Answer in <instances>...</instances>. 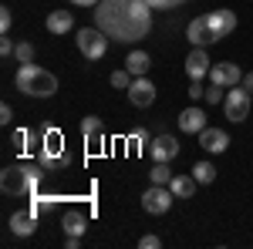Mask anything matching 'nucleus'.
Returning a JSON list of instances; mask_svg holds the SVG:
<instances>
[{
	"instance_id": "f257e3e1",
	"label": "nucleus",
	"mask_w": 253,
	"mask_h": 249,
	"mask_svg": "<svg viewBox=\"0 0 253 249\" xmlns=\"http://www.w3.org/2000/svg\"><path fill=\"white\" fill-rule=\"evenodd\" d=\"M95 27L112 40H142L152 27V7L145 0H101L95 7Z\"/></svg>"
},
{
	"instance_id": "f03ea898",
	"label": "nucleus",
	"mask_w": 253,
	"mask_h": 249,
	"mask_svg": "<svg viewBox=\"0 0 253 249\" xmlns=\"http://www.w3.org/2000/svg\"><path fill=\"white\" fill-rule=\"evenodd\" d=\"M17 88L31 98H51L58 91V77L51 74V71H44V68H38V64H20Z\"/></svg>"
},
{
	"instance_id": "7ed1b4c3",
	"label": "nucleus",
	"mask_w": 253,
	"mask_h": 249,
	"mask_svg": "<svg viewBox=\"0 0 253 249\" xmlns=\"http://www.w3.org/2000/svg\"><path fill=\"white\" fill-rule=\"evenodd\" d=\"M41 182V172L34 165H7L0 172V189L7 195H34Z\"/></svg>"
},
{
	"instance_id": "20e7f679",
	"label": "nucleus",
	"mask_w": 253,
	"mask_h": 249,
	"mask_svg": "<svg viewBox=\"0 0 253 249\" xmlns=\"http://www.w3.org/2000/svg\"><path fill=\"white\" fill-rule=\"evenodd\" d=\"M250 101H253V95L243 84H236V88H230L226 98H223V111H226V118H230L233 125H240V121H247V115H250Z\"/></svg>"
},
{
	"instance_id": "39448f33",
	"label": "nucleus",
	"mask_w": 253,
	"mask_h": 249,
	"mask_svg": "<svg viewBox=\"0 0 253 249\" xmlns=\"http://www.w3.org/2000/svg\"><path fill=\"white\" fill-rule=\"evenodd\" d=\"M78 51L88 61L105 58V51H108V34H105L101 27H81L78 31Z\"/></svg>"
},
{
	"instance_id": "423d86ee",
	"label": "nucleus",
	"mask_w": 253,
	"mask_h": 249,
	"mask_svg": "<svg viewBox=\"0 0 253 249\" xmlns=\"http://www.w3.org/2000/svg\"><path fill=\"white\" fill-rule=\"evenodd\" d=\"M172 189L169 185H152V189L142 195V209L149 212V215H162V212H169V206H172Z\"/></svg>"
},
{
	"instance_id": "0eeeda50",
	"label": "nucleus",
	"mask_w": 253,
	"mask_h": 249,
	"mask_svg": "<svg viewBox=\"0 0 253 249\" xmlns=\"http://www.w3.org/2000/svg\"><path fill=\"white\" fill-rule=\"evenodd\" d=\"M243 81V71H240V64L233 61H219L210 68V84H223V88H236Z\"/></svg>"
},
{
	"instance_id": "6e6552de",
	"label": "nucleus",
	"mask_w": 253,
	"mask_h": 249,
	"mask_svg": "<svg viewBox=\"0 0 253 249\" xmlns=\"http://www.w3.org/2000/svg\"><path fill=\"white\" fill-rule=\"evenodd\" d=\"M61 155H64V138H61V132L41 128V158H44L47 165H54Z\"/></svg>"
},
{
	"instance_id": "1a4fd4ad",
	"label": "nucleus",
	"mask_w": 253,
	"mask_h": 249,
	"mask_svg": "<svg viewBox=\"0 0 253 249\" xmlns=\"http://www.w3.org/2000/svg\"><path fill=\"white\" fill-rule=\"evenodd\" d=\"M149 155H152V162H172L179 155V138L175 135H156L149 142Z\"/></svg>"
},
{
	"instance_id": "9d476101",
	"label": "nucleus",
	"mask_w": 253,
	"mask_h": 249,
	"mask_svg": "<svg viewBox=\"0 0 253 249\" xmlns=\"http://www.w3.org/2000/svg\"><path fill=\"white\" fill-rule=\"evenodd\" d=\"M186 40H189L193 47H210V44H216V34H213V27H210V20L193 17L189 27H186Z\"/></svg>"
},
{
	"instance_id": "9b49d317",
	"label": "nucleus",
	"mask_w": 253,
	"mask_h": 249,
	"mask_svg": "<svg viewBox=\"0 0 253 249\" xmlns=\"http://www.w3.org/2000/svg\"><path fill=\"white\" fill-rule=\"evenodd\" d=\"M206 20H210V27H213V34H216V40H223V37H230L236 31V14L233 10H210L206 14Z\"/></svg>"
},
{
	"instance_id": "f8f14e48",
	"label": "nucleus",
	"mask_w": 253,
	"mask_h": 249,
	"mask_svg": "<svg viewBox=\"0 0 253 249\" xmlns=\"http://www.w3.org/2000/svg\"><path fill=\"white\" fill-rule=\"evenodd\" d=\"M128 101H132L135 108H149V105L156 101V84H152L149 77H135V81L128 84Z\"/></svg>"
},
{
	"instance_id": "ddd939ff",
	"label": "nucleus",
	"mask_w": 253,
	"mask_h": 249,
	"mask_svg": "<svg viewBox=\"0 0 253 249\" xmlns=\"http://www.w3.org/2000/svg\"><path fill=\"white\" fill-rule=\"evenodd\" d=\"M199 148H206L210 155H219V152H226L230 148V135L223 132V128H203L199 132Z\"/></svg>"
},
{
	"instance_id": "4468645a",
	"label": "nucleus",
	"mask_w": 253,
	"mask_h": 249,
	"mask_svg": "<svg viewBox=\"0 0 253 249\" xmlns=\"http://www.w3.org/2000/svg\"><path fill=\"white\" fill-rule=\"evenodd\" d=\"M210 125V118H206V111L199 108V105H189V108H182V115H179V128L186 135H199L203 128Z\"/></svg>"
},
{
	"instance_id": "2eb2a0df",
	"label": "nucleus",
	"mask_w": 253,
	"mask_h": 249,
	"mask_svg": "<svg viewBox=\"0 0 253 249\" xmlns=\"http://www.w3.org/2000/svg\"><path fill=\"white\" fill-rule=\"evenodd\" d=\"M210 54H206V47H193L189 51V58H186V74L193 77V81H203V77L210 74Z\"/></svg>"
},
{
	"instance_id": "dca6fc26",
	"label": "nucleus",
	"mask_w": 253,
	"mask_h": 249,
	"mask_svg": "<svg viewBox=\"0 0 253 249\" xmlns=\"http://www.w3.org/2000/svg\"><path fill=\"white\" fill-rule=\"evenodd\" d=\"M81 135H84V142H88L91 148H98V145H105V132H101V118H95V115L81 118Z\"/></svg>"
},
{
	"instance_id": "f3484780",
	"label": "nucleus",
	"mask_w": 253,
	"mask_h": 249,
	"mask_svg": "<svg viewBox=\"0 0 253 249\" xmlns=\"http://www.w3.org/2000/svg\"><path fill=\"white\" fill-rule=\"evenodd\" d=\"M38 229V215L34 212H14L10 215V232L14 236H34Z\"/></svg>"
},
{
	"instance_id": "a211bd4d",
	"label": "nucleus",
	"mask_w": 253,
	"mask_h": 249,
	"mask_svg": "<svg viewBox=\"0 0 253 249\" xmlns=\"http://www.w3.org/2000/svg\"><path fill=\"white\" fill-rule=\"evenodd\" d=\"M71 27H75L71 10H51V14H47V31H51V34H68Z\"/></svg>"
},
{
	"instance_id": "6ab92c4d",
	"label": "nucleus",
	"mask_w": 253,
	"mask_h": 249,
	"mask_svg": "<svg viewBox=\"0 0 253 249\" xmlns=\"http://www.w3.org/2000/svg\"><path fill=\"white\" fill-rule=\"evenodd\" d=\"M196 185H199V182H196L193 175H172V178H169V189H172L175 199H193Z\"/></svg>"
},
{
	"instance_id": "aec40b11",
	"label": "nucleus",
	"mask_w": 253,
	"mask_h": 249,
	"mask_svg": "<svg viewBox=\"0 0 253 249\" xmlns=\"http://www.w3.org/2000/svg\"><path fill=\"white\" fill-rule=\"evenodd\" d=\"M125 68L132 71V77H145L149 68H152V58H149L145 51H132V54L125 58Z\"/></svg>"
},
{
	"instance_id": "412c9836",
	"label": "nucleus",
	"mask_w": 253,
	"mask_h": 249,
	"mask_svg": "<svg viewBox=\"0 0 253 249\" xmlns=\"http://www.w3.org/2000/svg\"><path fill=\"white\" fill-rule=\"evenodd\" d=\"M84 229H88V219H84L81 212H68V215H64V232H68V236H81Z\"/></svg>"
},
{
	"instance_id": "4be33fe9",
	"label": "nucleus",
	"mask_w": 253,
	"mask_h": 249,
	"mask_svg": "<svg viewBox=\"0 0 253 249\" xmlns=\"http://www.w3.org/2000/svg\"><path fill=\"white\" fill-rule=\"evenodd\" d=\"M193 178L199 182V185H213L216 182V169L210 165V162H196L193 165Z\"/></svg>"
},
{
	"instance_id": "5701e85b",
	"label": "nucleus",
	"mask_w": 253,
	"mask_h": 249,
	"mask_svg": "<svg viewBox=\"0 0 253 249\" xmlns=\"http://www.w3.org/2000/svg\"><path fill=\"white\" fill-rule=\"evenodd\" d=\"M149 178H152V185H169V178H172L169 162H156V165H152V172H149Z\"/></svg>"
},
{
	"instance_id": "b1692460",
	"label": "nucleus",
	"mask_w": 253,
	"mask_h": 249,
	"mask_svg": "<svg viewBox=\"0 0 253 249\" xmlns=\"http://www.w3.org/2000/svg\"><path fill=\"white\" fill-rule=\"evenodd\" d=\"M135 77H132V71L128 68H122V71H115L112 74V88H122V91H128V84H132Z\"/></svg>"
},
{
	"instance_id": "393cba45",
	"label": "nucleus",
	"mask_w": 253,
	"mask_h": 249,
	"mask_svg": "<svg viewBox=\"0 0 253 249\" xmlns=\"http://www.w3.org/2000/svg\"><path fill=\"white\" fill-rule=\"evenodd\" d=\"M14 58H17L20 64H31V61H34V44L20 40V44H17V51H14Z\"/></svg>"
},
{
	"instance_id": "a878e982",
	"label": "nucleus",
	"mask_w": 253,
	"mask_h": 249,
	"mask_svg": "<svg viewBox=\"0 0 253 249\" xmlns=\"http://www.w3.org/2000/svg\"><path fill=\"white\" fill-rule=\"evenodd\" d=\"M223 98H226V88H223V84H213V88L206 91V101H210V105H219Z\"/></svg>"
},
{
	"instance_id": "bb28decb",
	"label": "nucleus",
	"mask_w": 253,
	"mask_h": 249,
	"mask_svg": "<svg viewBox=\"0 0 253 249\" xmlns=\"http://www.w3.org/2000/svg\"><path fill=\"white\" fill-rule=\"evenodd\" d=\"M10 24H14V14H10V7H0V31L7 34V31H10Z\"/></svg>"
},
{
	"instance_id": "cd10ccee",
	"label": "nucleus",
	"mask_w": 253,
	"mask_h": 249,
	"mask_svg": "<svg viewBox=\"0 0 253 249\" xmlns=\"http://www.w3.org/2000/svg\"><path fill=\"white\" fill-rule=\"evenodd\" d=\"M152 10H169V7H175V3H182V0H145Z\"/></svg>"
},
{
	"instance_id": "c85d7f7f",
	"label": "nucleus",
	"mask_w": 253,
	"mask_h": 249,
	"mask_svg": "<svg viewBox=\"0 0 253 249\" xmlns=\"http://www.w3.org/2000/svg\"><path fill=\"white\" fill-rule=\"evenodd\" d=\"M138 246H142V249H159V246H162V239H159V236H142Z\"/></svg>"
},
{
	"instance_id": "c756f323",
	"label": "nucleus",
	"mask_w": 253,
	"mask_h": 249,
	"mask_svg": "<svg viewBox=\"0 0 253 249\" xmlns=\"http://www.w3.org/2000/svg\"><path fill=\"white\" fill-rule=\"evenodd\" d=\"M47 209H51V199L44 202V199H38V195H34V202H31V212H34V215H41V212H47Z\"/></svg>"
},
{
	"instance_id": "7c9ffc66",
	"label": "nucleus",
	"mask_w": 253,
	"mask_h": 249,
	"mask_svg": "<svg viewBox=\"0 0 253 249\" xmlns=\"http://www.w3.org/2000/svg\"><path fill=\"white\" fill-rule=\"evenodd\" d=\"M14 51H17V44H14V40L7 37V34H3V37H0V54L7 58V54H14Z\"/></svg>"
},
{
	"instance_id": "2f4dec72",
	"label": "nucleus",
	"mask_w": 253,
	"mask_h": 249,
	"mask_svg": "<svg viewBox=\"0 0 253 249\" xmlns=\"http://www.w3.org/2000/svg\"><path fill=\"white\" fill-rule=\"evenodd\" d=\"M189 98H193V101H203V98H206V88H203L199 81H193V84H189Z\"/></svg>"
},
{
	"instance_id": "473e14b6",
	"label": "nucleus",
	"mask_w": 253,
	"mask_h": 249,
	"mask_svg": "<svg viewBox=\"0 0 253 249\" xmlns=\"http://www.w3.org/2000/svg\"><path fill=\"white\" fill-rule=\"evenodd\" d=\"M0 121H3V125L14 121V108H10V105H0Z\"/></svg>"
},
{
	"instance_id": "72a5a7b5",
	"label": "nucleus",
	"mask_w": 253,
	"mask_h": 249,
	"mask_svg": "<svg viewBox=\"0 0 253 249\" xmlns=\"http://www.w3.org/2000/svg\"><path fill=\"white\" fill-rule=\"evenodd\" d=\"M132 142H138V145H149L152 138H149V132H145V128H138V132L132 135Z\"/></svg>"
},
{
	"instance_id": "f704fd0d",
	"label": "nucleus",
	"mask_w": 253,
	"mask_h": 249,
	"mask_svg": "<svg viewBox=\"0 0 253 249\" xmlns=\"http://www.w3.org/2000/svg\"><path fill=\"white\" fill-rule=\"evenodd\" d=\"M64 246H68V249H78L81 246V236H68V239H64Z\"/></svg>"
},
{
	"instance_id": "c9c22d12",
	"label": "nucleus",
	"mask_w": 253,
	"mask_h": 249,
	"mask_svg": "<svg viewBox=\"0 0 253 249\" xmlns=\"http://www.w3.org/2000/svg\"><path fill=\"white\" fill-rule=\"evenodd\" d=\"M243 88H247V91L253 95V71H250V74H243Z\"/></svg>"
},
{
	"instance_id": "e433bc0d",
	"label": "nucleus",
	"mask_w": 253,
	"mask_h": 249,
	"mask_svg": "<svg viewBox=\"0 0 253 249\" xmlns=\"http://www.w3.org/2000/svg\"><path fill=\"white\" fill-rule=\"evenodd\" d=\"M71 3H78V7H98L101 0H71Z\"/></svg>"
}]
</instances>
